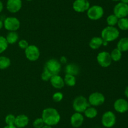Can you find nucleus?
Masks as SVG:
<instances>
[{"label": "nucleus", "mask_w": 128, "mask_h": 128, "mask_svg": "<svg viewBox=\"0 0 128 128\" xmlns=\"http://www.w3.org/2000/svg\"><path fill=\"white\" fill-rule=\"evenodd\" d=\"M90 105L88 100L82 95L76 97L72 102V108L76 112L83 113Z\"/></svg>", "instance_id": "nucleus-3"}, {"label": "nucleus", "mask_w": 128, "mask_h": 128, "mask_svg": "<svg viewBox=\"0 0 128 128\" xmlns=\"http://www.w3.org/2000/svg\"><path fill=\"white\" fill-rule=\"evenodd\" d=\"M117 25L119 28L122 31L128 30V18H120L118 21Z\"/></svg>", "instance_id": "nucleus-25"}, {"label": "nucleus", "mask_w": 128, "mask_h": 128, "mask_svg": "<svg viewBox=\"0 0 128 128\" xmlns=\"http://www.w3.org/2000/svg\"><path fill=\"white\" fill-rule=\"evenodd\" d=\"M84 115L89 119H94L98 115V110L94 107H88L84 112Z\"/></svg>", "instance_id": "nucleus-22"}, {"label": "nucleus", "mask_w": 128, "mask_h": 128, "mask_svg": "<svg viewBox=\"0 0 128 128\" xmlns=\"http://www.w3.org/2000/svg\"><path fill=\"white\" fill-rule=\"evenodd\" d=\"M84 120V117L82 113L75 112L71 116L70 123L71 125L74 128H78L82 125Z\"/></svg>", "instance_id": "nucleus-15"}, {"label": "nucleus", "mask_w": 128, "mask_h": 128, "mask_svg": "<svg viewBox=\"0 0 128 128\" xmlns=\"http://www.w3.org/2000/svg\"><path fill=\"white\" fill-rule=\"evenodd\" d=\"M42 128H52V127L51 126V125H46V124H44V125Z\"/></svg>", "instance_id": "nucleus-39"}, {"label": "nucleus", "mask_w": 128, "mask_h": 128, "mask_svg": "<svg viewBox=\"0 0 128 128\" xmlns=\"http://www.w3.org/2000/svg\"><path fill=\"white\" fill-rule=\"evenodd\" d=\"M18 46L22 50H25L28 46H29V43L27 40H21L18 42Z\"/></svg>", "instance_id": "nucleus-33"}, {"label": "nucleus", "mask_w": 128, "mask_h": 128, "mask_svg": "<svg viewBox=\"0 0 128 128\" xmlns=\"http://www.w3.org/2000/svg\"><path fill=\"white\" fill-rule=\"evenodd\" d=\"M117 48L121 52L128 51V37H124L120 39L117 44Z\"/></svg>", "instance_id": "nucleus-20"}, {"label": "nucleus", "mask_w": 128, "mask_h": 128, "mask_svg": "<svg viewBox=\"0 0 128 128\" xmlns=\"http://www.w3.org/2000/svg\"><path fill=\"white\" fill-rule=\"evenodd\" d=\"M44 122L41 117L36 118L32 122V126L34 128H42L44 125Z\"/></svg>", "instance_id": "nucleus-30"}, {"label": "nucleus", "mask_w": 128, "mask_h": 128, "mask_svg": "<svg viewBox=\"0 0 128 128\" xmlns=\"http://www.w3.org/2000/svg\"><path fill=\"white\" fill-rule=\"evenodd\" d=\"M9 44L6 41V38L2 36H0V53H2L6 51Z\"/></svg>", "instance_id": "nucleus-28"}, {"label": "nucleus", "mask_w": 128, "mask_h": 128, "mask_svg": "<svg viewBox=\"0 0 128 128\" xmlns=\"http://www.w3.org/2000/svg\"><path fill=\"white\" fill-rule=\"evenodd\" d=\"M50 81L51 85H52L54 88H55V89H62V88L65 85L64 79L62 77L59 75V74L58 75H52L51 77V79H50Z\"/></svg>", "instance_id": "nucleus-17"}, {"label": "nucleus", "mask_w": 128, "mask_h": 128, "mask_svg": "<svg viewBox=\"0 0 128 128\" xmlns=\"http://www.w3.org/2000/svg\"><path fill=\"white\" fill-rule=\"evenodd\" d=\"M88 100L90 105L93 107L100 106L104 103L105 97L102 93L95 92L90 94Z\"/></svg>", "instance_id": "nucleus-9"}, {"label": "nucleus", "mask_w": 128, "mask_h": 128, "mask_svg": "<svg viewBox=\"0 0 128 128\" xmlns=\"http://www.w3.org/2000/svg\"><path fill=\"white\" fill-rule=\"evenodd\" d=\"M11 65V60L8 57L5 56H0V70L8 69Z\"/></svg>", "instance_id": "nucleus-24"}, {"label": "nucleus", "mask_w": 128, "mask_h": 128, "mask_svg": "<svg viewBox=\"0 0 128 128\" xmlns=\"http://www.w3.org/2000/svg\"><path fill=\"white\" fill-rule=\"evenodd\" d=\"M60 62L61 63V64H66L68 62V59L65 56H62L60 57Z\"/></svg>", "instance_id": "nucleus-34"}, {"label": "nucleus", "mask_w": 128, "mask_h": 128, "mask_svg": "<svg viewBox=\"0 0 128 128\" xmlns=\"http://www.w3.org/2000/svg\"><path fill=\"white\" fill-rule=\"evenodd\" d=\"M121 3H123L124 4H127L128 5V0H120Z\"/></svg>", "instance_id": "nucleus-40"}, {"label": "nucleus", "mask_w": 128, "mask_h": 128, "mask_svg": "<svg viewBox=\"0 0 128 128\" xmlns=\"http://www.w3.org/2000/svg\"><path fill=\"white\" fill-rule=\"evenodd\" d=\"M113 13L119 19L126 18L128 16V5L121 2L118 3L114 7Z\"/></svg>", "instance_id": "nucleus-11"}, {"label": "nucleus", "mask_w": 128, "mask_h": 128, "mask_svg": "<svg viewBox=\"0 0 128 128\" xmlns=\"http://www.w3.org/2000/svg\"><path fill=\"white\" fill-rule=\"evenodd\" d=\"M24 53L26 58L31 61H36L40 56V49L34 45H29L24 50Z\"/></svg>", "instance_id": "nucleus-8"}, {"label": "nucleus", "mask_w": 128, "mask_h": 128, "mask_svg": "<svg viewBox=\"0 0 128 128\" xmlns=\"http://www.w3.org/2000/svg\"><path fill=\"white\" fill-rule=\"evenodd\" d=\"M86 12L88 18L92 21L100 20L104 13L103 8L100 5H93L90 6Z\"/></svg>", "instance_id": "nucleus-4"}, {"label": "nucleus", "mask_w": 128, "mask_h": 128, "mask_svg": "<svg viewBox=\"0 0 128 128\" xmlns=\"http://www.w3.org/2000/svg\"><path fill=\"white\" fill-rule=\"evenodd\" d=\"M65 85L69 87H73L76 85V77L70 74H66L64 78Z\"/></svg>", "instance_id": "nucleus-23"}, {"label": "nucleus", "mask_w": 128, "mask_h": 128, "mask_svg": "<svg viewBox=\"0 0 128 128\" xmlns=\"http://www.w3.org/2000/svg\"><path fill=\"white\" fill-rule=\"evenodd\" d=\"M6 41L10 45H12L18 41L19 39V35L16 31H10L6 35Z\"/></svg>", "instance_id": "nucleus-21"}, {"label": "nucleus", "mask_w": 128, "mask_h": 128, "mask_svg": "<svg viewBox=\"0 0 128 128\" xmlns=\"http://www.w3.org/2000/svg\"><path fill=\"white\" fill-rule=\"evenodd\" d=\"M3 25L4 28L9 31H16L20 27V21L17 18L10 16L4 20Z\"/></svg>", "instance_id": "nucleus-7"}, {"label": "nucleus", "mask_w": 128, "mask_h": 128, "mask_svg": "<svg viewBox=\"0 0 128 128\" xmlns=\"http://www.w3.org/2000/svg\"><path fill=\"white\" fill-rule=\"evenodd\" d=\"M44 69L47 70L52 76L58 75L61 70V64L57 59L51 58L46 61Z\"/></svg>", "instance_id": "nucleus-5"}, {"label": "nucleus", "mask_w": 128, "mask_h": 128, "mask_svg": "<svg viewBox=\"0 0 128 128\" xmlns=\"http://www.w3.org/2000/svg\"><path fill=\"white\" fill-rule=\"evenodd\" d=\"M96 60L99 65L104 68L110 67L112 61L110 53L106 51L99 53L96 57Z\"/></svg>", "instance_id": "nucleus-10"}, {"label": "nucleus", "mask_w": 128, "mask_h": 128, "mask_svg": "<svg viewBox=\"0 0 128 128\" xmlns=\"http://www.w3.org/2000/svg\"><path fill=\"white\" fill-rule=\"evenodd\" d=\"M26 1H32V0H26Z\"/></svg>", "instance_id": "nucleus-42"}, {"label": "nucleus", "mask_w": 128, "mask_h": 128, "mask_svg": "<svg viewBox=\"0 0 128 128\" xmlns=\"http://www.w3.org/2000/svg\"><path fill=\"white\" fill-rule=\"evenodd\" d=\"M90 6L88 0H75L72 3V8L77 13L87 11Z\"/></svg>", "instance_id": "nucleus-12"}, {"label": "nucleus", "mask_w": 128, "mask_h": 128, "mask_svg": "<svg viewBox=\"0 0 128 128\" xmlns=\"http://www.w3.org/2000/svg\"><path fill=\"white\" fill-rule=\"evenodd\" d=\"M3 8H4L3 4H2V3L0 1V13H1V11H2V10H3Z\"/></svg>", "instance_id": "nucleus-37"}, {"label": "nucleus", "mask_w": 128, "mask_h": 128, "mask_svg": "<svg viewBox=\"0 0 128 128\" xmlns=\"http://www.w3.org/2000/svg\"><path fill=\"white\" fill-rule=\"evenodd\" d=\"M22 0H8L6 2V9L11 13H16L22 8Z\"/></svg>", "instance_id": "nucleus-13"}, {"label": "nucleus", "mask_w": 128, "mask_h": 128, "mask_svg": "<svg viewBox=\"0 0 128 128\" xmlns=\"http://www.w3.org/2000/svg\"><path fill=\"white\" fill-rule=\"evenodd\" d=\"M110 55H111V59L114 61H120L121 59V57H122V52L119 49H118L117 48L113 49L111 53H110Z\"/></svg>", "instance_id": "nucleus-26"}, {"label": "nucleus", "mask_w": 128, "mask_h": 128, "mask_svg": "<svg viewBox=\"0 0 128 128\" xmlns=\"http://www.w3.org/2000/svg\"><path fill=\"white\" fill-rule=\"evenodd\" d=\"M51 77H52V75H51V74H50V73L47 71V70H46L44 69L43 72H42V74H41V79H42L43 81L47 82V81H49V80H50V79H51Z\"/></svg>", "instance_id": "nucleus-32"}, {"label": "nucleus", "mask_w": 128, "mask_h": 128, "mask_svg": "<svg viewBox=\"0 0 128 128\" xmlns=\"http://www.w3.org/2000/svg\"><path fill=\"white\" fill-rule=\"evenodd\" d=\"M30 122L28 115L25 114H20L16 116L14 125L17 128H24L27 126Z\"/></svg>", "instance_id": "nucleus-16"}, {"label": "nucleus", "mask_w": 128, "mask_h": 128, "mask_svg": "<svg viewBox=\"0 0 128 128\" xmlns=\"http://www.w3.org/2000/svg\"><path fill=\"white\" fill-rule=\"evenodd\" d=\"M3 128H17L14 125H6Z\"/></svg>", "instance_id": "nucleus-36"}, {"label": "nucleus", "mask_w": 128, "mask_h": 128, "mask_svg": "<svg viewBox=\"0 0 128 128\" xmlns=\"http://www.w3.org/2000/svg\"><path fill=\"white\" fill-rule=\"evenodd\" d=\"M15 119H16V116L14 115H13L12 114H8L6 116V117H5V122H6V125H14Z\"/></svg>", "instance_id": "nucleus-29"}, {"label": "nucleus", "mask_w": 128, "mask_h": 128, "mask_svg": "<svg viewBox=\"0 0 128 128\" xmlns=\"http://www.w3.org/2000/svg\"><path fill=\"white\" fill-rule=\"evenodd\" d=\"M119 18L114 15V14L109 15L106 18V23L108 25L110 26H114L115 25H117L118 21Z\"/></svg>", "instance_id": "nucleus-27"}, {"label": "nucleus", "mask_w": 128, "mask_h": 128, "mask_svg": "<svg viewBox=\"0 0 128 128\" xmlns=\"http://www.w3.org/2000/svg\"><path fill=\"white\" fill-rule=\"evenodd\" d=\"M65 72L66 74H70L76 76L80 74V68L78 65L75 63L68 64L65 67Z\"/></svg>", "instance_id": "nucleus-18"}, {"label": "nucleus", "mask_w": 128, "mask_h": 128, "mask_svg": "<svg viewBox=\"0 0 128 128\" xmlns=\"http://www.w3.org/2000/svg\"><path fill=\"white\" fill-rule=\"evenodd\" d=\"M116 122V117L114 113L111 110L106 111L101 117V124L106 128H111Z\"/></svg>", "instance_id": "nucleus-6"}, {"label": "nucleus", "mask_w": 128, "mask_h": 128, "mask_svg": "<svg viewBox=\"0 0 128 128\" xmlns=\"http://www.w3.org/2000/svg\"><path fill=\"white\" fill-rule=\"evenodd\" d=\"M63 94L61 92H56L52 95V100L56 102H60L63 99Z\"/></svg>", "instance_id": "nucleus-31"}, {"label": "nucleus", "mask_w": 128, "mask_h": 128, "mask_svg": "<svg viewBox=\"0 0 128 128\" xmlns=\"http://www.w3.org/2000/svg\"><path fill=\"white\" fill-rule=\"evenodd\" d=\"M124 94H125V96H126L127 98H128V86L126 87V88L125 89Z\"/></svg>", "instance_id": "nucleus-35"}, {"label": "nucleus", "mask_w": 128, "mask_h": 128, "mask_svg": "<svg viewBox=\"0 0 128 128\" xmlns=\"http://www.w3.org/2000/svg\"><path fill=\"white\" fill-rule=\"evenodd\" d=\"M120 36V31L115 26H108L101 31V38L106 42H111Z\"/></svg>", "instance_id": "nucleus-2"}, {"label": "nucleus", "mask_w": 128, "mask_h": 128, "mask_svg": "<svg viewBox=\"0 0 128 128\" xmlns=\"http://www.w3.org/2000/svg\"><path fill=\"white\" fill-rule=\"evenodd\" d=\"M102 44H103V40L101 38V37H99V36H94L92 38L89 43L90 47L93 50H97L100 48L102 46Z\"/></svg>", "instance_id": "nucleus-19"}, {"label": "nucleus", "mask_w": 128, "mask_h": 128, "mask_svg": "<svg viewBox=\"0 0 128 128\" xmlns=\"http://www.w3.org/2000/svg\"><path fill=\"white\" fill-rule=\"evenodd\" d=\"M113 106L114 110L118 112L125 113L128 110V102L126 99L120 98L114 102Z\"/></svg>", "instance_id": "nucleus-14"}, {"label": "nucleus", "mask_w": 128, "mask_h": 128, "mask_svg": "<svg viewBox=\"0 0 128 128\" xmlns=\"http://www.w3.org/2000/svg\"><path fill=\"white\" fill-rule=\"evenodd\" d=\"M111 1H120V0H111Z\"/></svg>", "instance_id": "nucleus-41"}, {"label": "nucleus", "mask_w": 128, "mask_h": 128, "mask_svg": "<svg viewBox=\"0 0 128 128\" xmlns=\"http://www.w3.org/2000/svg\"><path fill=\"white\" fill-rule=\"evenodd\" d=\"M3 26H4L3 22H2V21L0 20V30L2 28V27H3Z\"/></svg>", "instance_id": "nucleus-38"}, {"label": "nucleus", "mask_w": 128, "mask_h": 128, "mask_svg": "<svg viewBox=\"0 0 128 128\" xmlns=\"http://www.w3.org/2000/svg\"><path fill=\"white\" fill-rule=\"evenodd\" d=\"M41 118L45 124L51 126L56 125L61 120V115L57 109L53 107H48L42 112Z\"/></svg>", "instance_id": "nucleus-1"}]
</instances>
